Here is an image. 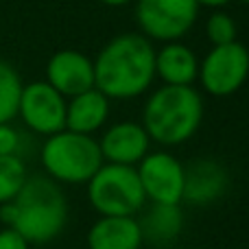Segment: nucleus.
<instances>
[{
    "label": "nucleus",
    "mask_w": 249,
    "mask_h": 249,
    "mask_svg": "<svg viewBox=\"0 0 249 249\" xmlns=\"http://www.w3.org/2000/svg\"><path fill=\"white\" fill-rule=\"evenodd\" d=\"M94 88L109 101L142 96L155 81V48L142 33H121L99 51Z\"/></svg>",
    "instance_id": "obj_1"
},
{
    "label": "nucleus",
    "mask_w": 249,
    "mask_h": 249,
    "mask_svg": "<svg viewBox=\"0 0 249 249\" xmlns=\"http://www.w3.org/2000/svg\"><path fill=\"white\" fill-rule=\"evenodd\" d=\"M0 221L29 245L51 243L68 223V203L59 184L48 175H29L18 197L0 206Z\"/></svg>",
    "instance_id": "obj_2"
},
{
    "label": "nucleus",
    "mask_w": 249,
    "mask_h": 249,
    "mask_svg": "<svg viewBox=\"0 0 249 249\" xmlns=\"http://www.w3.org/2000/svg\"><path fill=\"white\" fill-rule=\"evenodd\" d=\"M203 121L201 92L193 86H162L149 94L142 109V127L151 142L171 149L188 142Z\"/></svg>",
    "instance_id": "obj_3"
},
{
    "label": "nucleus",
    "mask_w": 249,
    "mask_h": 249,
    "mask_svg": "<svg viewBox=\"0 0 249 249\" xmlns=\"http://www.w3.org/2000/svg\"><path fill=\"white\" fill-rule=\"evenodd\" d=\"M42 166L57 184H88L103 166L99 140L70 129L53 133L42 144Z\"/></svg>",
    "instance_id": "obj_4"
},
{
    "label": "nucleus",
    "mask_w": 249,
    "mask_h": 249,
    "mask_svg": "<svg viewBox=\"0 0 249 249\" xmlns=\"http://www.w3.org/2000/svg\"><path fill=\"white\" fill-rule=\"evenodd\" d=\"M86 186L88 201L101 216H136L146 206L136 166L103 162Z\"/></svg>",
    "instance_id": "obj_5"
},
{
    "label": "nucleus",
    "mask_w": 249,
    "mask_h": 249,
    "mask_svg": "<svg viewBox=\"0 0 249 249\" xmlns=\"http://www.w3.org/2000/svg\"><path fill=\"white\" fill-rule=\"evenodd\" d=\"M197 0H136V22L151 42H177L195 26Z\"/></svg>",
    "instance_id": "obj_6"
},
{
    "label": "nucleus",
    "mask_w": 249,
    "mask_h": 249,
    "mask_svg": "<svg viewBox=\"0 0 249 249\" xmlns=\"http://www.w3.org/2000/svg\"><path fill=\"white\" fill-rule=\"evenodd\" d=\"M197 79L210 96L225 99L236 94L249 79V48L238 39L212 46L203 61H199Z\"/></svg>",
    "instance_id": "obj_7"
},
{
    "label": "nucleus",
    "mask_w": 249,
    "mask_h": 249,
    "mask_svg": "<svg viewBox=\"0 0 249 249\" xmlns=\"http://www.w3.org/2000/svg\"><path fill=\"white\" fill-rule=\"evenodd\" d=\"M146 203L184 201V164L168 151H149L136 166Z\"/></svg>",
    "instance_id": "obj_8"
},
{
    "label": "nucleus",
    "mask_w": 249,
    "mask_h": 249,
    "mask_svg": "<svg viewBox=\"0 0 249 249\" xmlns=\"http://www.w3.org/2000/svg\"><path fill=\"white\" fill-rule=\"evenodd\" d=\"M66 105L68 99L61 96L51 83L33 81L22 86L18 116L31 131L48 138L66 129Z\"/></svg>",
    "instance_id": "obj_9"
},
{
    "label": "nucleus",
    "mask_w": 249,
    "mask_h": 249,
    "mask_svg": "<svg viewBox=\"0 0 249 249\" xmlns=\"http://www.w3.org/2000/svg\"><path fill=\"white\" fill-rule=\"evenodd\" d=\"M46 83L61 96L72 99L94 88V61L81 51L64 48L51 55L46 64Z\"/></svg>",
    "instance_id": "obj_10"
},
{
    "label": "nucleus",
    "mask_w": 249,
    "mask_h": 249,
    "mask_svg": "<svg viewBox=\"0 0 249 249\" xmlns=\"http://www.w3.org/2000/svg\"><path fill=\"white\" fill-rule=\"evenodd\" d=\"M151 138L144 131L142 123L121 121L109 124L99 138V149L103 162L123 164V166H138L142 158L151 151Z\"/></svg>",
    "instance_id": "obj_11"
},
{
    "label": "nucleus",
    "mask_w": 249,
    "mask_h": 249,
    "mask_svg": "<svg viewBox=\"0 0 249 249\" xmlns=\"http://www.w3.org/2000/svg\"><path fill=\"white\" fill-rule=\"evenodd\" d=\"M230 175L223 164L210 158H199L184 166V201L208 206L221 199L228 190Z\"/></svg>",
    "instance_id": "obj_12"
},
{
    "label": "nucleus",
    "mask_w": 249,
    "mask_h": 249,
    "mask_svg": "<svg viewBox=\"0 0 249 249\" xmlns=\"http://www.w3.org/2000/svg\"><path fill=\"white\" fill-rule=\"evenodd\" d=\"M142 214L136 216L142 232V241L155 247H171L184 232L186 216L181 212V203H151L142 208Z\"/></svg>",
    "instance_id": "obj_13"
},
{
    "label": "nucleus",
    "mask_w": 249,
    "mask_h": 249,
    "mask_svg": "<svg viewBox=\"0 0 249 249\" xmlns=\"http://www.w3.org/2000/svg\"><path fill=\"white\" fill-rule=\"evenodd\" d=\"M199 74V57L181 39L155 51V79L164 86H193Z\"/></svg>",
    "instance_id": "obj_14"
},
{
    "label": "nucleus",
    "mask_w": 249,
    "mask_h": 249,
    "mask_svg": "<svg viewBox=\"0 0 249 249\" xmlns=\"http://www.w3.org/2000/svg\"><path fill=\"white\" fill-rule=\"evenodd\" d=\"M142 245L136 216H99L88 232V249H140Z\"/></svg>",
    "instance_id": "obj_15"
},
{
    "label": "nucleus",
    "mask_w": 249,
    "mask_h": 249,
    "mask_svg": "<svg viewBox=\"0 0 249 249\" xmlns=\"http://www.w3.org/2000/svg\"><path fill=\"white\" fill-rule=\"evenodd\" d=\"M109 118V99L101 90L92 88L68 99L66 105V129L86 136H94L105 127Z\"/></svg>",
    "instance_id": "obj_16"
},
{
    "label": "nucleus",
    "mask_w": 249,
    "mask_h": 249,
    "mask_svg": "<svg viewBox=\"0 0 249 249\" xmlns=\"http://www.w3.org/2000/svg\"><path fill=\"white\" fill-rule=\"evenodd\" d=\"M22 79L9 61L0 59V124L11 123L18 116V103L22 94Z\"/></svg>",
    "instance_id": "obj_17"
},
{
    "label": "nucleus",
    "mask_w": 249,
    "mask_h": 249,
    "mask_svg": "<svg viewBox=\"0 0 249 249\" xmlns=\"http://www.w3.org/2000/svg\"><path fill=\"white\" fill-rule=\"evenodd\" d=\"M26 177V164L20 155H0V206L18 197Z\"/></svg>",
    "instance_id": "obj_18"
},
{
    "label": "nucleus",
    "mask_w": 249,
    "mask_h": 249,
    "mask_svg": "<svg viewBox=\"0 0 249 249\" xmlns=\"http://www.w3.org/2000/svg\"><path fill=\"white\" fill-rule=\"evenodd\" d=\"M206 35L212 46L236 42V35H238L236 20L228 11H223V9H214L206 20Z\"/></svg>",
    "instance_id": "obj_19"
},
{
    "label": "nucleus",
    "mask_w": 249,
    "mask_h": 249,
    "mask_svg": "<svg viewBox=\"0 0 249 249\" xmlns=\"http://www.w3.org/2000/svg\"><path fill=\"white\" fill-rule=\"evenodd\" d=\"M22 136L13 124H0V155H20Z\"/></svg>",
    "instance_id": "obj_20"
},
{
    "label": "nucleus",
    "mask_w": 249,
    "mask_h": 249,
    "mask_svg": "<svg viewBox=\"0 0 249 249\" xmlns=\"http://www.w3.org/2000/svg\"><path fill=\"white\" fill-rule=\"evenodd\" d=\"M0 249H31V245L11 228L0 230Z\"/></svg>",
    "instance_id": "obj_21"
},
{
    "label": "nucleus",
    "mask_w": 249,
    "mask_h": 249,
    "mask_svg": "<svg viewBox=\"0 0 249 249\" xmlns=\"http://www.w3.org/2000/svg\"><path fill=\"white\" fill-rule=\"evenodd\" d=\"M230 2H232V0H197L199 7H208V9H212V11H214V9H225Z\"/></svg>",
    "instance_id": "obj_22"
},
{
    "label": "nucleus",
    "mask_w": 249,
    "mask_h": 249,
    "mask_svg": "<svg viewBox=\"0 0 249 249\" xmlns=\"http://www.w3.org/2000/svg\"><path fill=\"white\" fill-rule=\"evenodd\" d=\"M103 4H107V7H127V4H131L133 0H101Z\"/></svg>",
    "instance_id": "obj_23"
},
{
    "label": "nucleus",
    "mask_w": 249,
    "mask_h": 249,
    "mask_svg": "<svg viewBox=\"0 0 249 249\" xmlns=\"http://www.w3.org/2000/svg\"><path fill=\"white\" fill-rule=\"evenodd\" d=\"M243 2H245V4H249V0H243Z\"/></svg>",
    "instance_id": "obj_24"
},
{
    "label": "nucleus",
    "mask_w": 249,
    "mask_h": 249,
    "mask_svg": "<svg viewBox=\"0 0 249 249\" xmlns=\"http://www.w3.org/2000/svg\"><path fill=\"white\" fill-rule=\"evenodd\" d=\"M166 249H168V247H166Z\"/></svg>",
    "instance_id": "obj_25"
}]
</instances>
